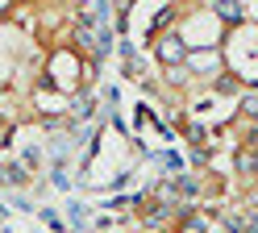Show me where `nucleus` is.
<instances>
[{
    "mask_svg": "<svg viewBox=\"0 0 258 233\" xmlns=\"http://www.w3.org/2000/svg\"><path fill=\"white\" fill-rule=\"evenodd\" d=\"M237 166H241V171H258V146L246 150V154H237Z\"/></svg>",
    "mask_w": 258,
    "mask_h": 233,
    "instance_id": "nucleus-3",
    "label": "nucleus"
},
{
    "mask_svg": "<svg viewBox=\"0 0 258 233\" xmlns=\"http://www.w3.org/2000/svg\"><path fill=\"white\" fill-rule=\"evenodd\" d=\"M204 229H208V225H204V216H191V221L183 225V233H204Z\"/></svg>",
    "mask_w": 258,
    "mask_h": 233,
    "instance_id": "nucleus-4",
    "label": "nucleus"
},
{
    "mask_svg": "<svg viewBox=\"0 0 258 233\" xmlns=\"http://www.w3.org/2000/svg\"><path fill=\"white\" fill-rule=\"evenodd\" d=\"M158 59H163V63H183V59H187V54H183V42L175 38V33H171V38H163V46H158Z\"/></svg>",
    "mask_w": 258,
    "mask_h": 233,
    "instance_id": "nucleus-1",
    "label": "nucleus"
},
{
    "mask_svg": "<svg viewBox=\"0 0 258 233\" xmlns=\"http://www.w3.org/2000/svg\"><path fill=\"white\" fill-rule=\"evenodd\" d=\"M241 112H246V116H254V121H258V96H250L246 104H241Z\"/></svg>",
    "mask_w": 258,
    "mask_h": 233,
    "instance_id": "nucleus-5",
    "label": "nucleus"
},
{
    "mask_svg": "<svg viewBox=\"0 0 258 233\" xmlns=\"http://www.w3.org/2000/svg\"><path fill=\"white\" fill-rule=\"evenodd\" d=\"M217 13L225 17V21H241V5L237 0H217Z\"/></svg>",
    "mask_w": 258,
    "mask_h": 233,
    "instance_id": "nucleus-2",
    "label": "nucleus"
},
{
    "mask_svg": "<svg viewBox=\"0 0 258 233\" xmlns=\"http://www.w3.org/2000/svg\"><path fill=\"white\" fill-rule=\"evenodd\" d=\"M13 9V0H0V13H9Z\"/></svg>",
    "mask_w": 258,
    "mask_h": 233,
    "instance_id": "nucleus-6",
    "label": "nucleus"
}]
</instances>
